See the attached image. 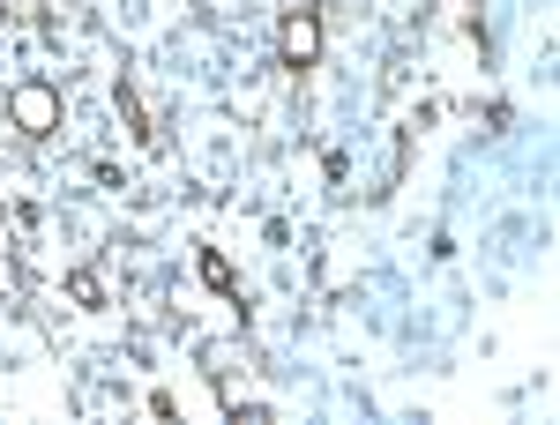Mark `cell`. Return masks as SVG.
Instances as JSON below:
<instances>
[{"mask_svg": "<svg viewBox=\"0 0 560 425\" xmlns=\"http://www.w3.org/2000/svg\"><path fill=\"white\" fill-rule=\"evenodd\" d=\"M8 120H15L23 134H52L60 128V97H52L45 83H15L8 90Z\"/></svg>", "mask_w": 560, "mask_h": 425, "instance_id": "6da1fadb", "label": "cell"}, {"mask_svg": "<svg viewBox=\"0 0 560 425\" xmlns=\"http://www.w3.org/2000/svg\"><path fill=\"white\" fill-rule=\"evenodd\" d=\"M284 60H292V68H314V60H322V15H314V8H300V15L284 23Z\"/></svg>", "mask_w": 560, "mask_h": 425, "instance_id": "7a4b0ae2", "label": "cell"}, {"mask_svg": "<svg viewBox=\"0 0 560 425\" xmlns=\"http://www.w3.org/2000/svg\"><path fill=\"white\" fill-rule=\"evenodd\" d=\"M202 276H210L217 292H232V269H224V255H202Z\"/></svg>", "mask_w": 560, "mask_h": 425, "instance_id": "3957f363", "label": "cell"}]
</instances>
